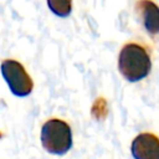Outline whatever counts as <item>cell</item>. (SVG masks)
<instances>
[{
    "label": "cell",
    "instance_id": "7",
    "mask_svg": "<svg viewBox=\"0 0 159 159\" xmlns=\"http://www.w3.org/2000/svg\"><path fill=\"white\" fill-rule=\"evenodd\" d=\"M2 135H4V134H2V133H1V132H0V139H1V138H2Z\"/></svg>",
    "mask_w": 159,
    "mask_h": 159
},
{
    "label": "cell",
    "instance_id": "5",
    "mask_svg": "<svg viewBox=\"0 0 159 159\" xmlns=\"http://www.w3.org/2000/svg\"><path fill=\"white\" fill-rule=\"evenodd\" d=\"M134 11L150 36L159 35V6L153 0H137Z\"/></svg>",
    "mask_w": 159,
    "mask_h": 159
},
{
    "label": "cell",
    "instance_id": "3",
    "mask_svg": "<svg viewBox=\"0 0 159 159\" xmlns=\"http://www.w3.org/2000/svg\"><path fill=\"white\" fill-rule=\"evenodd\" d=\"M0 71L10 92L20 98L27 97L34 89V81L22 63L16 60L6 58L0 65Z\"/></svg>",
    "mask_w": 159,
    "mask_h": 159
},
{
    "label": "cell",
    "instance_id": "2",
    "mask_svg": "<svg viewBox=\"0 0 159 159\" xmlns=\"http://www.w3.org/2000/svg\"><path fill=\"white\" fill-rule=\"evenodd\" d=\"M40 142L47 153L52 155H65L73 145L72 128L61 118H50L41 127Z\"/></svg>",
    "mask_w": 159,
    "mask_h": 159
},
{
    "label": "cell",
    "instance_id": "1",
    "mask_svg": "<svg viewBox=\"0 0 159 159\" xmlns=\"http://www.w3.org/2000/svg\"><path fill=\"white\" fill-rule=\"evenodd\" d=\"M117 68L122 77L130 83L147 78L152 71L149 50L143 43L135 41L124 43L118 53Z\"/></svg>",
    "mask_w": 159,
    "mask_h": 159
},
{
    "label": "cell",
    "instance_id": "4",
    "mask_svg": "<svg viewBox=\"0 0 159 159\" xmlns=\"http://www.w3.org/2000/svg\"><path fill=\"white\" fill-rule=\"evenodd\" d=\"M133 159H159V137L152 132L137 134L130 143Z\"/></svg>",
    "mask_w": 159,
    "mask_h": 159
},
{
    "label": "cell",
    "instance_id": "6",
    "mask_svg": "<svg viewBox=\"0 0 159 159\" xmlns=\"http://www.w3.org/2000/svg\"><path fill=\"white\" fill-rule=\"evenodd\" d=\"M47 7L57 17H67L72 12V0H46Z\"/></svg>",
    "mask_w": 159,
    "mask_h": 159
}]
</instances>
